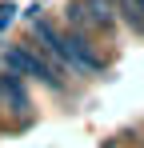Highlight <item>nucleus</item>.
<instances>
[{"label": "nucleus", "mask_w": 144, "mask_h": 148, "mask_svg": "<svg viewBox=\"0 0 144 148\" xmlns=\"http://www.w3.org/2000/svg\"><path fill=\"white\" fill-rule=\"evenodd\" d=\"M104 148H120V144H104Z\"/></svg>", "instance_id": "7"}, {"label": "nucleus", "mask_w": 144, "mask_h": 148, "mask_svg": "<svg viewBox=\"0 0 144 148\" xmlns=\"http://www.w3.org/2000/svg\"><path fill=\"white\" fill-rule=\"evenodd\" d=\"M0 64L12 68L16 76H24V80H36V84L52 88V92H64V88H68V72H64L48 52H40L36 44H12V48H4Z\"/></svg>", "instance_id": "2"}, {"label": "nucleus", "mask_w": 144, "mask_h": 148, "mask_svg": "<svg viewBox=\"0 0 144 148\" xmlns=\"http://www.w3.org/2000/svg\"><path fill=\"white\" fill-rule=\"evenodd\" d=\"M12 12H16V8H12V4H0V28L8 24V20H12Z\"/></svg>", "instance_id": "6"}, {"label": "nucleus", "mask_w": 144, "mask_h": 148, "mask_svg": "<svg viewBox=\"0 0 144 148\" xmlns=\"http://www.w3.org/2000/svg\"><path fill=\"white\" fill-rule=\"evenodd\" d=\"M0 116H4V112H0Z\"/></svg>", "instance_id": "8"}, {"label": "nucleus", "mask_w": 144, "mask_h": 148, "mask_svg": "<svg viewBox=\"0 0 144 148\" xmlns=\"http://www.w3.org/2000/svg\"><path fill=\"white\" fill-rule=\"evenodd\" d=\"M64 24L92 36V32H112L116 28V12L108 0H72L64 8Z\"/></svg>", "instance_id": "3"}, {"label": "nucleus", "mask_w": 144, "mask_h": 148, "mask_svg": "<svg viewBox=\"0 0 144 148\" xmlns=\"http://www.w3.org/2000/svg\"><path fill=\"white\" fill-rule=\"evenodd\" d=\"M112 4H116V12H120V16L128 20V28L144 36V0H112Z\"/></svg>", "instance_id": "5"}, {"label": "nucleus", "mask_w": 144, "mask_h": 148, "mask_svg": "<svg viewBox=\"0 0 144 148\" xmlns=\"http://www.w3.org/2000/svg\"><path fill=\"white\" fill-rule=\"evenodd\" d=\"M32 16V40H36V48L48 52L64 72H80V76H100L108 64H104V56L96 52L92 36H84V32H76V28H56L48 16H40V8H28Z\"/></svg>", "instance_id": "1"}, {"label": "nucleus", "mask_w": 144, "mask_h": 148, "mask_svg": "<svg viewBox=\"0 0 144 148\" xmlns=\"http://www.w3.org/2000/svg\"><path fill=\"white\" fill-rule=\"evenodd\" d=\"M0 112H8L16 124L32 120V96H28V84L24 76H16L12 68L0 64Z\"/></svg>", "instance_id": "4"}]
</instances>
